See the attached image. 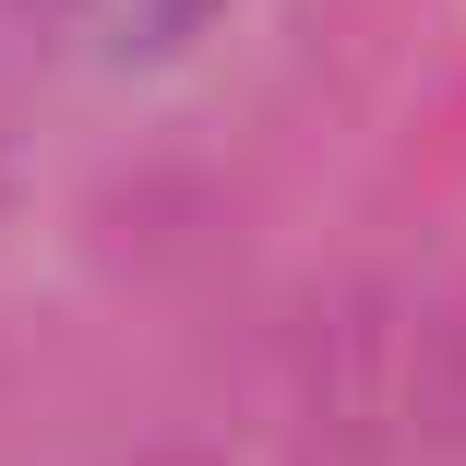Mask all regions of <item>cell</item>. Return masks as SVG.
I'll return each mask as SVG.
<instances>
[{"mask_svg":"<svg viewBox=\"0 0 466 466\" xmlns=\"http://www.w3.org/2000/svg\"><path fill=\"white\" fill-rule=\"evenodd\" d=\"M72 13L96 25V36H120V48H144V36H179L204 0H72Z\"/></svg>","mask_w":466,"mask_h":466,"instance_id":"6da1fadb","label":"cell"}]
</instances>
